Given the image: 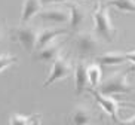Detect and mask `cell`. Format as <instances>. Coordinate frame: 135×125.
Instances as JSON below:
<instances>
[{
	"label": "cell",
	"mask_w": 135,
	"mask_h": 125,
	"mask_svg": "<svg viewBox=\"0 0 135 125\" xmlns=\"http://www.w3.org/2000/svg\"><path fill=\"white\" fill-rule=\"evenodd\" d=\"M2 40H3V33H2V30H0V43H2Z\"/></svg>",
	"instance_id": "cell-23"
},
{
	"label": "cell",
	"mask_w": 135,
	"mask_h": 125,
	"mask_svg": "<svg viewBox=\"0 0 135 125\" xmlns=\"http://www.w3.org/2000/svg\"><path fill=\"white\" fill-rule=\"evenodd\" d=\"M117 124H119V125H135V115H132L131 118H128V119H125V121L120 119Z\"/></svg>",
	"instance_id": "cell-19"
},
{
	"label": "cell",
	"mask_w": 135,
	"mask_h": 125,
	"mask_svg": "<svg viewBox=\"0 0 135 125\" xmlns=\"http://www.w3.org/2000/svg\"><path fill=\"white\" fill-rule=\"evenodd\" d=\"M89 91H91V94L94 95V98L97 100V103H98L101 107L104 109V112L108 113V116H111V119H113V122H117L120 121L119 119V107H120V101H117L113 95H104V94L98 92L97 89H91L89 88Z\"/></svg>",
	"instance_id": "cell-6"
},
{
	"label": "cell",
	"mask_w": 135,
	"mask_h": 125,
	"mask_svg": "<svg viewBox=\"0 0 135 125\" xmlns=\"http://www.w3.org/2000/svg\"><path fill=\"white\" fill-rule=\"evenodd\" d=\"M71 0H42V4H52V3H68Z\"/></svg>",
	"instance_id": "cell-20"
},
{
	"label": "cell",
	"mask_w": 135,
	"mask_h": 125,
	"mask_svg": "<svg viewBox=\"0 0 135 125\" xmlns=\"http://www.w3.org/2000/svg\"><path fill=\"white\" fill-rule=\"evenodd\" d=\"M64 43L65 42H52V43L46 45L45 48L34 51V60L37 61H54L56 57H60L62 52Z\"/></svg>",
	"instance_id": "cell-10"
},
{
	"label": "cell",
	"mask_w": 135,
	"mask_h": 125,
	"mask_svg": "<svg viewBox=\"0 0 135 125\" xmlns=\"http://www.w3.org/2000/svg\"><path fill=\"white\" fill-rule=\"evenodd\" d=\"M103 66L98 63H89L86 66V76H88V85L91 89H98L101 82H103Z\"/></svg>",
	"instance_id": "cell-14"
},
{
	"label": "cell",
	"mask_w": 135,
	"mask_h": 125,
	"mask_svg": "<svg viewBox=\"0 0 135 125\" xmlns=\"http://www.w3.org/2000/svg\"><path fill=\"white\" fill-rule=\"evenodd\" d=\"M107 6L117 9L125 13H135V0H107Z\"/></svg>",
	"instance_id": "cell-16"
},
{
	"label": "cell",
	"mask_w": 135,
	"mask_h": 125,
	"mask_svg": "<svg viewBox=\"0 0 135 125\" xmlns=\"http://www.w3.org/2000/svg\"><path fill=\"white\" fill-rule=\"evenodd\" d=\"M42 21L46 22H52V24H65L70 22V12L64 8H46L42 9L37 13Z\"/></svg>",
	"instance_id": "cell-7"
},
{
	"label": "cell",
	"mask_w": 135,
	"mask_h": 125,
	"mask_svg": "<svg viewBox=\"0 0 135 125\" xmlns=\"http://www.w3.org/2000/svg\"><path fill=\"white\" fill-rule=\"evenodd\" d=\"M37 115H20V113H13L9 125H30V122H33V119Z\"/></svg>",
	"instance_id": "cell-17"
},
{
	"label": "cell",
	"mask_w": 135,
	"mask_h": 125,
	"mask_svg": "<svg viewBox=\"0 0 135 125\" xmlns=\"http://www.w3.org/2000/svg\"><path fill=\"white\" fill-rule=\"evenodd\" d=\"M73 73H74V67H73L71 61L62 55L56 57L55 60L52 61L51 72H49V76L46 79V82L43 84V86L48 88V86L54 85L55 82H60V81H64V79L70 77Z\"/></svg>",
	"instance_id": "cell-4"
},
{
	"label": "cell",
	"mask_w": 135,
	"mask_h": 125,
	"mask_svg": "<svg viewBox=\"0 0 135 125\" xmlns=\"http://www.w3.org/2000/svg\"><path fill=\"white\" fill-rule=\"evenodd\" d=\"M92 119H94V112L86 104H77L70 115L71 125H89Z\"/></svg>",
	"instance_id": "cell-12"
},
{
	"label": "cell",
	"mask_w": 135,
	"mask_h": 125,
	"mask_svg": "<svg viewBox=\"0 0 135 125\" xmlns=\"http://www.w3.org/2000/svg\"><path fill=\"white\" fill-rule=\"evenodd\" d=\"M68 33V28H54V27H48V28H42L39 30V36H37V43H36V51L45 48L46 45L52 43L56 40V37L64 36Z\"/></svg>",
	"instance_id": "cell-9"
},
{
	"label": "cell",
	"mask_w": 135,
	"mask_h": 125,
	"mask_svg": "<svg viewBox=\"0 0 135 125\" xmlns=\"http://www.w3.org/2000/svg\"><path fill=\"white\" fill-rule=\"evenodd\" d=\"M31 124H33V125H42V122H40V115H37V116L33 119Z\"/></svg>",
	"instance_id": "cell-22"
},
{
	"label": "cell",
	"mask_w": 135,
	"mask_h": 125,
	"mask_svg": "<svg viewBox=\"0 0 135 125\" xmlns=\"http://www.w3.org/2000/svg\"><path fill=\"white\" fill-rule=\"evenodd\" d=\"M42 0H24L22 3V13H21V24H28L30 21L37 16L42 11Z\"/></svg>",
	"instance_id": "cell-13"
},
{
	"label": "cell",
	"mask_w": 135,
	"mask_h": 125,
	"mask_svg": "<svg viewBox=\"0 0 135 125\" xmlns=\"http://www.w3.org/2000/svg\"><path fill=\"white\" fill-rule=\"evenodd\" d=\"M126 60V54L119 52V51H110L103 55L97 57V63L101 66H122Z\"/></svg>",
	"instance_id": "cell-15"
},
{
	"label": "cell",
	"mask_w": 135,
	"mask_h": 125,
	"mask_svg": "<svg viewBox=\"0 0 135 125\" xmlns=\"http://www.w3.org/2000/svg\"><path fill=\"white\" fill-rule=\"evenodd\" d=\"M68 9H70V30L74 33H79L80 28L86 22V9L82 8L80 4L74 3V2H68Z\"/></svg>",
	"instance_id": "cell-8"
},
{
	"label": "cell",
	"mask_w": 135,
	"mask_h": 125,
	"mask_svg": "<svg viewBox=\"0 0 135 125\" xmlns=\"http://www.w3.org/2000/svg\"><path fill=\"white\" fill-rule=\"evenodd\" d=\"M135 72V66L129 67L128 70H120L108 75L97 89L98 92L104 95H114V94H129L134 91L131 82H129V75Z\"/></svg>",
	"instance_id": "cell-1"
},
{
	"label": "cell",
	"mask_w": 135,
	"mask_h": 125,
	"mask_svg": "<svg viewBox=\"0 0 135 125\" xmlns=\"http://www.w3.org/2000/svg\"><path fill=\"white\" fill-rule=\"evenodd\" d=\"M101 39L94 31H79L74 37V46L80 60L97 57L101 48Z\"/></svg>",
	"instance_id": "cell-3"
},
{
	"label": "cell",
	"mask_w": 135,
	"mask_h": 125,
	"mask_svg": "<svg viewBox=\"0 0 135 125\" xmlns=\"http://www.w3.org/2000/svg\"><path fill=\"white\" fill-rule=\"evenodd\" d=\"M18 58L12 54H0V73L4 72L6 69H9L11 66L16 64Z\"/></svg>",
	"instance_id": "cell-18"
},
{
	"label": "cell",
	"mask_w": 135,
	"mask_h": 125,
	"mask_svg": "<svg viewBox=\"0 0 135 125\" xmlns=\"http://www.w3.org/2000/svg\"><path fill=\"white\" fill-rule=\"evenodd\" d=\"M94 33L105 42H113L116 39V27L111 22L110 11L105 3H98L94 11Z\"/></svg>",
	"instance_id": "cell-2"
},
{
	"label": "cell",
	"mask_w": 135,
	"mask_h": 125,
	"mask_svg": "<svg viewBox=\"0 0 135 125\" xmlns=\"http://www.w3.org/2000/svg\"><path fill=\"white\" fill-rule=\"evenodd\" d=\"M86 63L85 60H79L74 66V91L76 95H82L88 88V76H86Z\"/></svg>",
	"instance_id": "cell-11"
},
{
	"label": "cell",
	"mask_w": 135,
	"mask_h": 125,
	"mask_svg": "<svg viewBox=\"0 0 135 125\" xmlns=\"http://www.w3.org/2000/svg\"><path fill=\"white\" fill-rule=\"evenodd\" d=\"M126 60L131 61L132 64L135 66V49H134V51H129V52H126Z\"/></svg>",
	"instance_id": "cell-21"
},
{
	"label": "cell",
	"mask_w": 135,
	"mask_h": 125,
	"mask_svg": "<svg viewBox=\"0 0 135 125\" xmlns=\"http://www.w3.org/2000/svg\"><path fill=\"white\" fill-rule=\"evenodd\" d=\"M37 36H39V30L30 24H21L18 27L12 28L13 40H16L25 51H28L31 54L36 51Z\"/></svg>",
	"instance_id": "cell-5"
}]
</instances>
